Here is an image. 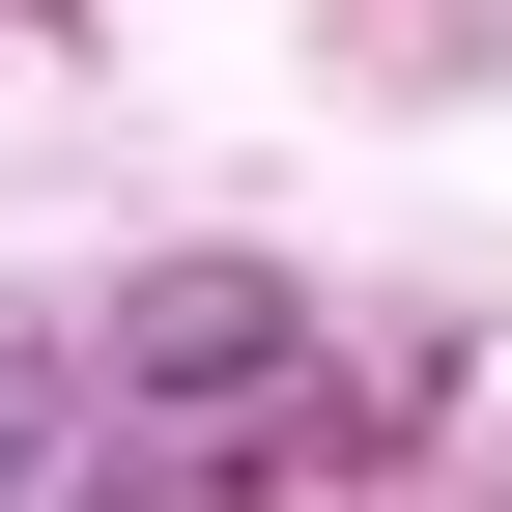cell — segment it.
Returning a JSON list of instances; mask_svg holds the SVG:
<instances>
[{
	"instance_id": "obj_2",
	"label": "cell",
	"mask_w": 512,
	"mask_h": 512,
	"mask_svg": "<svg viewBox=\"0 0 512 512\" xmlns=\"http://www.w3.org/2000/svg\"><path fill=\"white\" fill-rule=\"evenodd\" d=\"M0 512H143V484H114V427H86V370H57V342H0Z\"/></svg>"
},
{
	"instance_id": "obj_1",
	"label": "cell",
	"mask_w": 512,
	"mask_h": 512,
	"mask_svg": "<svg viewBox=\"0 0 512 512\" xmlns=\"http://www.w3.org/2000/svg\"><path fill=\"white\" fill-rule=\"evenodd\" d=\"M86 427H114V484H256V456H342L370 399H342V342H313V285L200 256V285H114Z\"/></svg>"
}]
</instances>
